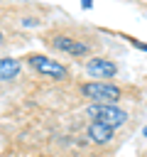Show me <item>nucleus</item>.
Returning <instances> with one entry per match:
<instances>
[{"label":"nucleus","mask_w":147,"mask_h":157,"mask_svg":"<svg viewBox=\"0 0 147 157\" xmlns=\"http://www.w3.org/2000/svg\"><path fill=\"white\" fill-rule=\"evenodd\" d=\"M83 96L91 98L93 103H113L123 96V91L115 86V83H108V81H91V83H83L81 86Z\"/></svg>","instance_id":"nucleus-3"},{"label":"nucleus","mask_w":147,"mask_h":157,"mask_svg":"<svg viewBox=\"0 0 147 157\" xmlns=\"http://www.w3.org/2000/svg\"><path fill=\"white\" fill-rule=\"evenodd\" d=\"M27 64H29L37 74L49 76V78H54V81H64V78H69V69H66L64 64H59V61L49 59V56H42V54H29V56H27Z\"/></svg>","instance_id":"nucleus-2"},{"label":"nucleus","mask_w":147,"mask_h":157,"mask_svg":"<svg viewBox=\"0 0 147 157\" xmlns=\"http://www.w3.org/2000/svg\"><path fill=\"white\" fill-rule=\"evenodd\" d=\"M51 47L59 49V52H66L71 56H86L88 54V44L74 39V37H54L51 39Z\"/></svg>","instance_id":"nucleus-5"},{"label":"nucleus","mask_w":147,"mask_h":157,"mask_svg":"<svg viewBox=\"0 0 147 157\" xmlns=\"http://www.w3.org/2000/svg\"><path fill=\"white\" fill-rule=\"evenodd\" d=\"M142 135H145V137H147V125H145V130H142Z\"/></svg>","instance_id":"nucleus-10"},{"label":"nucleus","mask_w":147,"mask_h":157,"mask_svg":"<svg viewBox=\"0 0 147 157\" xmlns=\"http://www.w3.org/2000/svg\"><path fill=\"white\" fill-rule=\"evenodd\" d=\"M0 42H2V34H0Z\"/></svg>","instance_id":"nucleus-11"},{"label":"nucleus","mask_w":147,"mask_h":157,"mask_svg":"<svg viewBox=\"0 0 147 157\" xmlns=\"http://www.w3.org/2000/svg\"><path fill=\"white\" fill-rule=\"evenodd\" d=\"M86 115L93 118V120H98V123H105L110 128H120L127 120V113L123 108L113 105V103H91L86 108Z\"/></svg>","instance_id":"nucleus-1"},{"label":"nucleus","mask_w":147,"mask_h":157,"mask_svg":"<svg viewBox=\"0 0 147 157\" xmlns=\"http://www.w3.org/2000/svg\"><path fill=\"white\" fill-rule=\"evenodd\" d=\"M113 130H115V128H110V125H105V123L93 120V123L88 125V137H91L96 145H105V142H110V140H113Z\"/></svg>","instance_id":"nucleus-6"},{"label":"nucleus","mask_w":147,"mask_h":157,"mask_svg":"<svg viewBox=\"0 0 147 157\" xmlns=\"http://www.w3.org/2000/svg\"><path fill=\"white\" fill-rule=\"evenodd\" d=\"M130 44H132V47H137V49H142V52H147V44H145V42H140V39H130Z\"/></svg>","instance_id":"nucleus-8"},{"label":"nucleus","mask_w":147,"mask_h":157,"mask_svg":"<svg viewBox=\"0 0 147 157\" xmlns=\"http://www.w3.org/2000/svg\"><path fill=\"white\" fill-rule=\"evenodd\" d=\"M86 71H88V76H93V78H113V76L118 74V66H115L113 61L103 59V56H96V59H88V61H86Z\"/></svg>","instance_id":"nucleus-4"},{"label":"nucleus","mask_w":147,"mask_h":157,"mask_svg":"<svg viewBox=\"0 0 147 157\" xmlns=\"http://www.w3.org/2000/svg\"><path fill=\"white\" fill-rule=\"evenodd\" d=\"M81 7H86V10H91V7H93V0H81Z\"/></svg>","instance_id":"nucleus-9"},{"label":"nucleus","mask_w":147,"mask_h":157,"mask_svg":"<svg viewBox=\"0 0 147 157\" xmlns=\"http://www.w3.org/2000/svg\"><path fill=\"white\" fill-rule=\"evenodd\" d=\"M20 69H22V64H20L17 59H10V56L0 59V81H10V78H15V76L20 74Z\"/></svg>","instance_id":"nucleus-7"}]
</instances>
